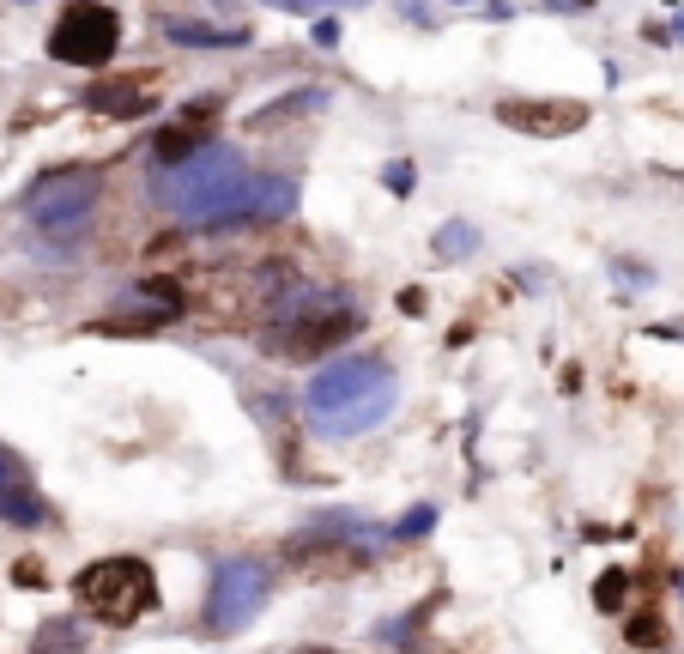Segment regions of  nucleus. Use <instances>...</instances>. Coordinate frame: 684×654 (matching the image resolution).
<instances>
[{"mask_svg": "<svg viewBox=\"0 0 684 654\" xmlns=\"http://www.w3.org/2000/svg\"><path fill=\"white\" fill-rule=\"evenodd\" d=\"M406 13L424 25H443V19H479V13H509V0H406Z\"/></svg>", "mask_w": 684, "mask_h": 654, "instance_id": "15", "label": "nucleus"}, {"mask_svg": "<svg viewBox=\"0 0 684 654\" xmlns=\"http://www.w3.org/2000/svg\"><path fill=\"white\" fill-rule=\"evenodd\" d=\"M309 109H321V92L279 97V104H267L261 116H249V133H267V128H279V121H297V116H309Z\"/></svg>", "mask_w": 684, "mask_h": 654, "instance_id": "17", "label": "nucleus"}, {"mask_svg": "<svg viewBox=\"0 0 684 654\" xmlns=\"http://www.w3.org/2000/svg\"><path fill=\"white\" fill-rule=\"evenodd\" d=\"M382 534H369L357 515H316L303 534L285 539V558L303 563V576H357L369 570Z\"/></svg>", "mask_w": 684, "mask_h": 654, "instance_id": "5", "label": "nucleus"}, {"mask_svg": "<svg viewBox=\"0 0 684 654\" xmlns=\"http://www.w3.org/2000/svg\"><path fill=\"white\" fill-rule=\"evenodd\" d=\"M207 121H170V128L152 140V157H158V171L164 164H182V157H194V152H207Z\"/></svg>", "mask_w": 684, "mask_h": 654, "instance_id": "14", "label": "nucleus"}, {"mask_svg": "<svg viewBox=\"0 0 684 654\" xmlns=\"http://www.w3.org/2000/svg\"><path fill=\"white\" fill-rule=\"evenodd\" d=\"M73 600H80V612L97 618V624L128 630L158 606V576H152L145 558H97L73 576Z\"/></svg>", "mask_w": 684, "mask_h": 654, "instance_id": "4", "label": "nucleus"}, {"mask_svg": "<svg viewBox=\"0 0 684 654\" xmlns=\"http://www.w3.org/2000/svg\"><path fill=\"white\" fill-rule=\"evenodd\" d=\"M364 327L352 297L340 291H321V285H291L285 297H273L267 310V327H261V346L273 358H321L333 346H345Z\"/></svg>", "mask_w": 684, "mask_h": 654, "instance_id": "2", "label": "nucleus"}, {"mask_svg": "<svg viewBox=\"0 0 684 654\" xmlns=\"http://www.w3.org/2000/svg\"><path fill=\"white\" fill-rule=\"evenodd\" d=\"M158 25L182 49H237V43H249V31H224V25H207V19H176L170 7H158Z\"/></svg>", "mask_w": 684, "mask_h": 654, "instance_id": "13", "label": "nucleus"}, {"mask_svg": "<svg viewBox=\"0 0 684 654\" xmlns=\"http://www.w3.org/2000/svg\"><path fill=\"white\" fill-rule=\"evenodd\" d=\"M497 121L515 133H533V140H569L593 121V109L576 104V97H503Z\"/></svg>", "mask_w": 684, "mask_h": 654, "instance_id": "9", "label": "nucleus"}, {"mask_svg": "<svg viewBox=\"0 0 684 654\" xmlns=\"http://www.w3.org/2000/svg\"><path fill=\"white\" fill-rule=\"evenodd\" d=\"M316 43H321V49H333V43H340V25H333V19H321V25H316Z\"/></svg>", "mask_w": 684, "mask_h": 654, "instance_id": "25", "label": "nucleus"}, {"mask_svg": "<svg viewBox=\"0 0 684 654\" xmlns=\"http://www.w3.org/2000/svg\"><path fill=\"white\" fill-rule=\"evenodd\" d=\"M297 212V183L291 176H249L237 188V200L207 224V231H237V224H279Z\"/></svg>", "mask_w": 684, "mask_h": 654, "instance_id": "10", "label": "nucleus"}, {"mask_svg": "<svg viewBox=\"0 0 684 654\" xmlns=\"http://www.w3.org/2000/svg\"><path fill=\"white\" fill-rule=\"evenodd\" d=\"M672 37H684V13H679V25H672Z\"/></svg>", "mask_w": 684, "mask_h": 654, "instance_id": "27", "label": "nucleus"}, {"mask_svg": "<svg viewBox=\"0 0 684 654\" xmlns=\"http://www.w3.org/2000/svg\"><path fill=\"white\" fill-rule=\"evenodd\" d=\"M158 104V73H121V79H97L85 92V109L92 116H109V121H133L145 109Z\"/></svg>", "mask_w": 684, "mask_h": 654, "instance_id": "11", "label": "nucleus"}, {"mask_svg": "<svg viewBox=\"0 0 684 654\" xmlns=\"http://www.w3.org/2000/svg\"><path fill=\"white\" fill-rule=\"evenodd\" d=\"M273 7H291V13H309V7H321V0H273Z\"/></svg>", "mask_w": 684, "mask_h": 654, "instance_id": "26", "label": "nucleus"}, {"mask_svg": "<svg viewBox=\"0 0 684 654\" xmlns=\"http://www.w3.org/2000/svg\"><path fill=\"white\" fill-rule=\"evenodd\" d=\"M13 582H19V588H43L49 576H43V563H37V558H19V563H13Z\"/></svg>", "mask_w": 684, "mask_h": 654, "instance_id": "23", "label": "nucleus"}, {"mask_svg": "<svg viewBox=\"0 0 684 654\" xmlns=\"http://www.w3.org/2000/svg\"><path fill=\"white\" fill-rule=\"evenodd\" d=\"M624 637H630V649H667V624H660V612H630Z\"/></svg>", "mask_w": 684, "mask_h": 654, "instance_id": "20", "label": "nucleus"}, {"mask_svg": "<svg viewBox=\"0 0 684 654\" xmlns=\"http://www.w3.org/2000/svg\"><path fill=\"white\" fill-rule=\"evenodd\" d=\"M473 224H443L436 231V261H461V255H473Z\"/></svg>", "mask_w": 684, "mask_h": 654, "instance_id": "21", "label": "nucleus"}, {"mask_svg": "<svg viewBox=\"0 0 684 654\" xmlns=\"http://www.w3.org/2000/svg\"><path fill=\"white\" fill-rule=\"evenodd\" d=\"M624 600H630V570H605V576L593 582V606H600V612H618Z\"/></svg>", "mask_w": 684, "mask_h": 654, "instance_id": "19", "label": "nucleus"}, {"mask_svg": "<svg viewBox=\"0 0 684 654\" xmlns=\"http://www.w3.org/2000/svg\"><path fill=\"white\" fill-rule=\"evenodd\" d=\"M97 207V171H61V176H43L37 188L25 195V212L37 231H61V236H80L85 219Z\"/></svg>", "mask_w": 684, "mask_h": 654, "instance_id": "8", "label": "nucleus"}, {"mask_svg": "<svg viewBox=\"0 0 684 654\" xmlns=\"http://www.w3.org/2000/svg\"><path fill=\"white\" fill-rule=\"evenodd\" d=\"M267 594H273V570L261 558H224L212 570V594H207V630L212 637H237L249 618H261Z\"/></svg>", "mask_w": 684, "mask_h": 654, "instance_id": "6", "label": "nucleus"}, {"mask_svg": "<svg viewBox=\"0 0 684 654\" xmlns=\"http://www.w3.org/2000/svg\"><path fill=\"white\" fill-rule=\"evenodd\" d=\"M0 522L7 527H49V498H43L37 479L13 455H0Z\"/></svg>", "mask_w": 684, "mask_h": 654, "instance_id": "12", "label": "nucleus"}, {"mask_svg": "<svg viewBox=\"0 0 684 654\" xmlns=\"http://www.w3.org/2000/svg\"><path fill=\"white\" fill-rule=\"evenodd\" d=\"M303 406H309V424H316L321 436H364L369 424H382L388 406H394V370H388V358H369V352L333 358V364L309 382Z\"/></svg>", "mask_w": 684, "mask_h": 654, "instance_id": "1", "label": "nucleus"}, {"mask_svg": "<svg viewBox=\"0 0 684 654\" xmlns=\"http://www.w3.org/2000/svg\"><path fill=\"white\" fill-rule=\"evenodd\" d=\"M431 527H436V503H418V510H406L394 522V539H424Z\"/></svg>", "mask_w": 684, "mask_h": 654, "instance_id": "22", "label": "nucleus"}, {"mask_svg": "<svg viewBox=\"0 0 684 654\" xmlns=\"http://www.w3.org/2000/svg\"><path fill=\"white\" fill-rule=\"evenodd\" d=\"M672 7H679V0H672Z\"/></svg>", "mask_w": 684, "mask_h": 654, "instance_id": "28", "label": "nucleus"}, {"mask_svg": "<svg viewBox=\"0 0 684 654\" xmlns=\"http://www.w3.org/2000/svg\"><path fill=\"white\" fill-rule=\"evenodd\" d=\"M249 183V164H243L237 145H219L212 140L207 152L182 157V164H164L158 176H152V200H158L164 212H176V219L200 224L207 231L212 219H219L231 200H237V188Z\"/></svg>", "mask_w": 684, "mask_h": 654, "instance_id": "3", "label": "nucleus"}, {"mask_svg": "<svg viewBox=\"0 0 684 654\" xmlns=\"http://www.w3.org/2000/svg\"><path fill=\"white\" fill-rule=\"evenodd\" d=\"M431 612H436V594H431V600H418V606H412V612L400 618V624H382V630H376V642L400 649V642H412V630H424V618H431Z\"/></svg>", "mask_w": 684, "mask_h": 654, "instance_id": "18", "label": "nucleus"}, {"mask_svg": "<svg viewBox=\"0 0 684 654\" xmlns=\"http://www.w3.org/2000/svg\"><path fill=\"white\" fill-rule=\"evenodd\" d=\"M116 49H121L116 7H97V0H73V7H61V19H55V31H49V61H61V67H104Z\"/></svg>", "mask_w": 684, "mask_h": 654, "instance_id": "7", "label": "nucleus"}, {"mask_svg": "<svg viewBox=\"0 0 684 654\" xmlns=\"http://www.w3.org/2000/svg\"><path fill=\"white\" fill-rule=\"evenodd\" d=\"M388 188H394L400 200L412 195V164H406V157H400V164H388Z\"/></svg>", "mask_w": 684, "mask_h": 654, "instance_id": "24", "label": "nucleus"}, {"mask_svg": "<svg viewBox=\"0 0 684 654\" xmlns=\"http://www.w3.org/2000/svg\"><path fill=\"white\" fill-rule=\"evenodd\" d=\"M31 654H85V624L80 618H43Z\"/></svg>", "mask_w": 684, "mask_h": 654, "instance_id": "16", "label": "nucleus"}]
</instances>
